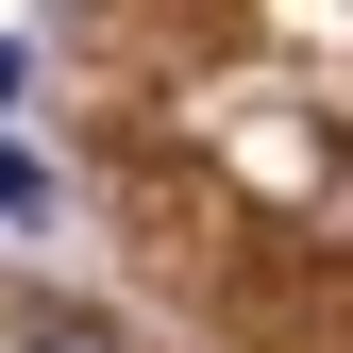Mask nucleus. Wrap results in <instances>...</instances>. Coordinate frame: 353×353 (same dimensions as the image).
I'll return each instance as SVG.
<instances>
[{"label":"nucleus","instance_id":"1","mask_svg":"<svg viewBox=\"0 0 353 353\" xmlns=\"http://www.w3.org/2000/svg\"><path fill=\"white\" fill-rule=\"evenodd\" d=\"M34 353H118V336H101V320H51V336H34Z\"/></svg>","mask_w":353,"mask_h":353}]
</instances>
